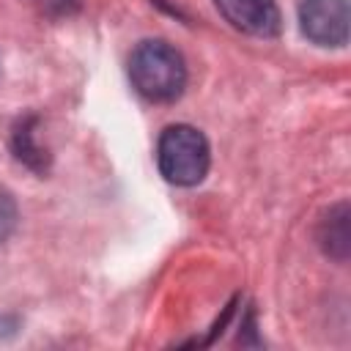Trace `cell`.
<instances>
[{"instance_id":"3957f363","label":"cell","mask_w":351,"mask_h":351,"mask_svg":"<svg viewBox=\"0 0 351 351\" xmlns=\"http://www.w3.org/2000/svg\"><path fill=\"white\" fill-rule=\"evenodd\" d=\"M299 27L318 47H346L348 3L346 0H302Z\"/></svg>"},{"instance_id":"8992f818","label":"cell","mask_w":351,"mask_h":351,"mask_svg":"<svg viewBox=\"0 0 351 351\" xmlns=\"http://www.w3.org/2000/svg\"><path fill=\"white\" fill-rule=\"evenodd\" d=\"M33 126H30V121H22L19 123V129L14 132V151H16V156L25 162V165H30V167H36V170H44L47 167V156H44V148H38L36 143H33Z\"/></svg>"},{"instance_id":"277c9868","label":"cell","mask_w":351,"mask_h":351,"mask_svg":"<svg viewBox=\"0 0 351 351\" xmlns=\"http://www.w3.org/2000/svg\"><path fill=\"white\" fill-rule=\"evenodd\" d=\"M217 11L236 30L258 38H274L282 30V16L274 0H214Z\"/></svg>"},{"instance_id":"52a82bcc","label":"cell","mask_w":351,"mask_h":351,"mask_svg":"<svg viewBox=\"0 0 351 351\" xmlns=\"http://www.w3.org/2000/svg\"><path fill=\"white\" fill-rule=\"evenodd\" d=\"M14 225H16V203L5 189H0V241L11 236Z\"/></svg>"},{"instance_id":"5b68a950","label":"cell","mask_w":351,"mask_h":351,"mask_svg":"<svg viewBox=\"0 0 351 351\" xmlns=\"http://www.w3.org/2000/svg\"><path fill=\"white\" fill-rule=\"evenodd\" d=\"M321 244L326 252L343 258L348 250V214H346V203L337 206V211H329V217L324 219V233H321Z\"/></svg>"},{"instance_id":"6da1fadb","label":"cell","mask_w":351,"mask_h":351,"mask_svg":"<svg viewBox=\"0 0 351 351\" xmlns=\"http://www.w3.org/2000/svg\"><path fill=\"white\" fill-rule=\"evenodd\" d=\"M129 80L148 101H173L186 85L184 55L162 38H145L129 55Z\"/></svg>"},{"instance_id":"7a4b0ae2","label":"cell","mask_w":351,"mask_h":351,"mask_svg":"<svg viewBox=\"0 0 351 351\" xmlns=\"http://www.w3.org/2000/svg\"><path fill=\"white\" fill-rule=\"evenodd\" d=\"M156 165L165 181L176 186L200 184L211 165V148L206 134L189 123L167 126L156 143Z\"/></svg>"}]
</instances>
